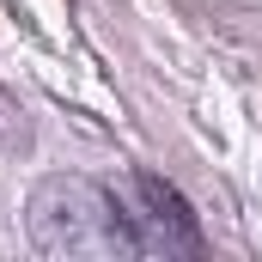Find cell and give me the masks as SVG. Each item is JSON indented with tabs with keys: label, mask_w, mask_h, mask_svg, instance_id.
I'll list each match as a JSON object with an SVG mask.
<instances>
[{
	"label": "cell",
	"mask_w": 262,
	"mask_h": 262,
	"mask_svg": "<svg viewBox=\"0 0 262 262\" xmlns=\"http://www.w3.org/2000/svg\"><path fill=\"white\" fill-rule=\"evenodd\" d=\"M31 232L49 250H116V256H201V238L189 201L165 177H67L43 183L31 201Z\"/></svg>",
	"instance_id": "1"
}]
</instances>
